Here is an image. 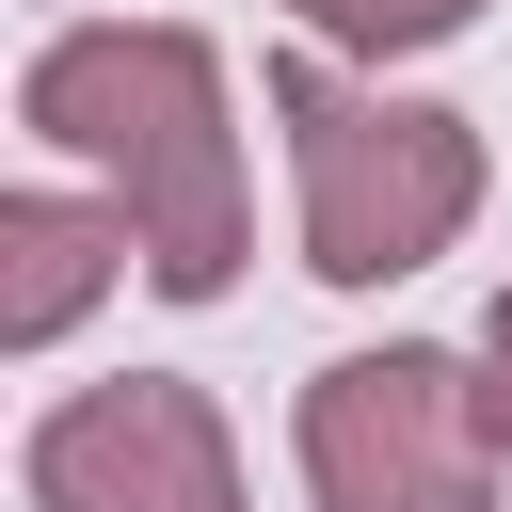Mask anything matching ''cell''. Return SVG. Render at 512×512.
<instances>
[{"instance_id":"obj_6","label":"cell","mask_w":512,"mask_h":512,"mask_svg":"<svg viewBox=\"0 0 512 512\" xmlns=\"http://www.w3.org/2000/svg\"><path fill=\"white\" fill-rule=\"evenodd\" d=\"M464 16H480V0H288V32H304L320 64H336V48H352V64H384V48H448Z\"/></svg>"},{"instance_id":"obj_2","label":"cell","mask_w":512,"mask_h":512,"mask_svg":"<svg viewBox=\"0 0 512 512\" xmlns=\"http://www.w3.org/2000/svg\"><path fill=\"white\" fill-rule=\"evenodd\" d=\"M272 112H288V176H304V272L320 288H400L432 272L464 224H480V128L448 96H384L320 48L272 64Z\"/></svg>"},{"instance_id":"obj_5","label":"cell","mask_w":512,"mask_h":512,"mask_svg":"<svg viewBox=\"0 0 512 512\" xmlns=\"http://www.w3.org/2000/svg\"><path fill=\"white\" fill-rule=\"evenodd\" d=\"M128 208H80V192H0V352H48L112 272H128Z\"/></svg>"},{"instance_id":"obj_3","label":"cell","mask_w":512,"mask_h":512,"mask_svg":"<svg viewBox=\"0 0 512 512\" xmlns=\"http://www.w3.org/2000/svg\"><path fill=\"white\" fill-rule=\"evenodd\" d=\"M304 496L320 512H496V400H480V352H432V336H384V352H336L304 368Z\"/></svg>"},{"instance_id":"obj_1","label":"cell","mask_w":512,"mask_h":512,"mask_svg":"<svg viewBox=\"0 0 512 512\" xmlns=\"http://www.w3.org/2000/svg\"><path fill=\"white\" fill-rule=\"evenodd\" d=\"M16 128L48 160L96 176V208H128L144 288L160 304H224L240 288V128H224V48L176 16H80L32 48Z\"/></svg>"},{"instance_id":"obj_4","label":"cell","mask_w":512,"mask_h":512,"mask_svg":"<svg viewBox=\"0 0 512 512\" xmlns=\"http://www.w3.org/2000/svg\"><path fill=\"white\" fill-rule=\"evenodd\" d=\"M16 480L32 512H240V432L192 368H112L32 416Z\"/></svg>"},{"instance_id":"obj_7","label":"cell","mask_w":512,"mask_h":512,"mask_svg":"<svg viewBox=\"0 0 512 512\" xmlns=\"http://www.w3.org/2000/svg\"><path fill=\"white\" fill-rule=\"evenodd\" d=\"M480 400H496V448H512V288H496V320H480Z\"/></svg>"}]
</instances>
